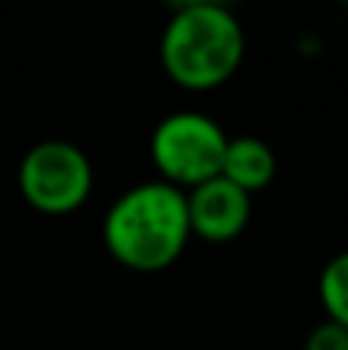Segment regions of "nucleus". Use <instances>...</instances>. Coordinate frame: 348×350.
<instances>
[{
    "mask_svg": "<svg viewBox=\"0 0 348 350\" xmlns=\"http://www.w3.org/2000/svg\"><path fill=\"white\" fill-rule=\"evenodd\" d=\"M191 240L185 191L166 181H142L108 206L102 243L108 255L136 273H158L176 265Z\"/></svg>",
    "mask_w": 348,
    "mask_h": 350,
    "instance_id": "obj_1",
    "label": "nucleus"
},
{
    "mask_svg": "<svg viewBox=\"0 0 348 350\" xmlns=\"http://www.w3.org/2000/svg\"><path fill=\"white\" fill-rule=\"evenodd\" d=\"M247 37L228 6L195 0L173 6L160 34V65L176 86L207 92L228 83L244 62Z\"/></svg>",
    "mask_w": 348,
    "mask_h": 350,
    "instance_id": "obj_2",
    "label": "nucleus"
},
{
    "mask_svg": "<svg viewBox=\"0 0 348 350\" xmlns=\"http://www.w3.org/2000/svg\"><path fill=\"white\" fill-rule=\"evenodd\" d=\"M228 135L210 114L173 111L151 133V163L160 181L191 191L222 172Z\"/></svg>",
    "mask_w": 348,
    "mask_h": 350,
    "instance_id": "obj_3",
    "label": "nucleus"
},
{
    "mask_svg": "<svg viewBox=\"0 0 348 350\" xmlns=\"http://www.w3.org/2000/svg\"><path fill=\"white\" fill-rule=\"evenodd\" d=\"M18 193L43 215H68L92 193V163L74 142L47 139L28 148L16 172Z\"/></svg>",
    "mask_w": 348,
    "mask_h": 350,
    "instance_id": "obj_4",
    "label": "nucleus"
},
{
    "mask_svg": "<svg viewBox=\"0 0 348 350\" xmlns=\"http://www.w3.org/2000/svg\"><path fill=\"white\" fill-rule=\"evenodd\" d=\"M191 237L207 243H232L247 230L253 215V197L225 181L222 175L185 191Z\"/></svg>",
    "mask_w": 348,
    "mask_h": 350,
    "instance_id": "obj_5",
    "label": "nucleus"
},
{
    "mask_svg": "<svg viewBox=\"0 0 348 350\" xmlns=\"http://www.w3.org/2000/svg\"><path fill=\"white\" fill-rule=\"evenodd\" d=\"M219 175L253 197L256 191H265L275 181L277 157L269 142L256 139V135H238V139H228Z\"/></svg>",
    "mask_w": 348,
    "mask_h": 350,
    "instance_id": "obj_6",
    "label": "nucleus"
},
{
    "mask_svg": "<svg viewBox=\"0 0 348 350\" xmlns=\"http://www.w3.org/2000/svg\"><path fill=\"white\" fill-rule=\"evenodd\" d=\"M318 295L330 323L348 329V249L333 255L318 280Z\"/></svg>",
    "mask_w": 348,
    "mask_h": 350,
    "instance_id": "obj_7",
    "label": "nucleus"
},
{
    "mask_svg": "<svg viewBox=\"0 0 348 350\" xmlns=\"http://www.w3.org/2000/svg\"><path fill=\"white\" fill-rule=\"evenodd\" d=\"M302 350H348V329L336 326V323L324 320L308 332L306 347Z\"/></svg>",
    "mask_w": 348,
    "mask_h": 350,
    "instance_id": "obj_8",
    "label": "nucleus"
}]
</instances>
